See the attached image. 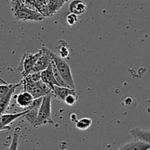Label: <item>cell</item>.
<instances>
[{"label":"cell","mask_w":150,"mask_h":150,"mask_svg":"<svg viewBox=\"0 0 150 150\" xmlns=\"http://www.w3.org/2000/svg\"><path fill=\"white\" fill-rule=\"evenodd\" d=\"M41 49H42V55L39 57L38 61H37L36 64H35V67H34L32 73H33V72L42 71H44L45 69H46L51 63V57H49V55L45 52V51L44 50V49L42 48V46L41 47Z\"/></svg>","instance_id":"30bf717a"},{"label":"cell","mask_w":150,"mask_h":150,"mask_svg":"<svg viewBox=\"0 0 150 150\" xmlns=\"http://www.w3.org/2000/svg\"><path fill=\"white\" fill-rule=\"evenodd\" d=\"M51 98L52 96H45L42 98L38 112V127L54 123L51 111Z\"/></svg>","instance_id":"277c9868"},{"label":"cell","mask_w":150,"mask_h":150,"mask_svg":"<svg viewBox=\"0 0 150 150\" xmlns=\"http://www.w3.org/2000/svg\"><path fill=\"white\" fill-rule=\"evenodd\" d=\"M11 129L10 126H4V125L2 124V123L0 121V131H3V130H10Z\"/></svg>","instance_id":"7402d4cb"},{"label":"cell","mask_w":150,"mask_h":150,"mask_svg":"<svg viewBox=\"0 0 150 150\" xmlns=\"http://www.w3.org/2000/svg\"><path fill=\"white\" fill-rule=\"evenodd\" d=\"M69 10L70 13L77 16H81L86 13L87 10V5L82 0H73L69 4Z\"/></svg>","instance_id":"8fae6325"},{"label":"cell","mask_w":150,"mask_h":150,"mask_svg":"<svg viewBox=\"0 0 150 150\" xmlns=\"http://www.w3.org/2000/svg\"><path fill=\"white\" fill-rule=\"evenodd\" d=\"M42 48L44 49L45 52L51 57V60L55 64L56 67L57 68L58 71H59L60 74L62 75L64 82L67 84V85L70 88H76L74 79H73V74H72L71 69H70V65L65 60V59L62 58L58 54L54 53V51H51L50 49H48L45 46H42Z\"/></svg>","instance_id":"6da1fadb"},{"label":"cell","mask_w":150,"mask_h":150,"mask_svg":"<svg viewBox=\"0 0 150 150\" xmlns=\"http://www.w3.org/2000/svg\"><path fill=\"white\" fill-rule=\"evenodd\" d=\"M28 112V110H24L23 111L20 112V113H10V114H2L0 116V121L2 123L3 125L4 126H10V124L13 123V121L16 120V119H19V118L24 116L26 113Z\"/></svg>","instance_id":"9a60e30c"},{"label":"cell","mask_w":150,"mask_h":150,"mask_svg":"<svg viewBox=\"0 0 150 150\" xmlns=\"http://www.w3.org/2000/svg\"><path fill=\"white\" fill-rule=\"evenodd\" d=\"M79 21V16L74 14V13H69L66 16V22L70 26H73L76 24Z\"/></svg>","instance_id":"44dd1931"},{"label":"cell","mask_w":150,"mask_h":150,"mask_svg":"<svg viewBox=\"0 0 150 150\" xmlns=\"http://www.w3.org/2000/svg\"><path fill=\"white\" fill-rule=\"evenodd\" d=\"M70 119H71L72 121L74 122V123H76V122H77V121L79 120V119H77V116H76V113H73V114L70 116Z\"/></svg>","instance_id":"603a6c76"},{"label":"cell","mask_w":150,"mask_h":150,"mask_svg":"<svg viewBox=\"0 0 150 150\" xmlns=\"http://www.w3.org/2000/svg\"><path fill=\"white\" fill-rule=\"evenodd\" d=\"M130 134L134 139L141 140L150 144V129H144L142 128H133Z\"/></svg>","instance_id":"7c38bea8"},{"label":"cell","mask_w":150,"mask_h":150,"mask_svg":"<svg viewBox=\"0 0 150 150\" xmlns=\"http://www.w3.org/2000/svg\"><path fill=\"white\" fill-rule=\"evenodd\" d=\"M42 98L43 97L35 99L32 104L28 107V112L23 116L26 119V121L35 128H38V112H39L40 107L41 103H42Z\"/></svg>","instance_id":"8992f818"},{"label":"cell","mask_w":150,"mask_h":150,"mask_svg":"<svg viewBox=\"0 0 150 150\" xmlns=\"http://www.w3.org/2000/svg\"><path fill=\"white\" fill-rule=\"evenodd\" d=\"M12 6L16 18L18 20L41 21L44 19L42 14L26 8L18 0H12Z\"/></svg>","instance_id":"3957f363"},{"label":"cell","mask_w":150,"mask_h":150,"mask_svg":"<svg viewBox=\"0 0 150 150\" xmlns=\"http://www.w3.org/2000/svg\"><path fill=\"white\" fill-rule=\"evenodd\" d=\"M42 49H40L38 52L35 53H25L23 55L19 66L18 67V70L21 72L23 76H27L29 74L32 73L34 67L36 64L37 61L39 57L42 55Z\"/></svg>","instance_id":"5b68a950"},{"label":"cell","mask_w":150,"mask_h":150,"mask_svg":"<svg viewBox=\"0 0 150 150\" xmlns=\"http://www.w3.org/2000/svg\"><path fill=\"white\" fill-rule=\"evenodd\" d=\"M78 99H79V95H78L77 93H76V94H69V95H67L65 97V99H64V101L68 106L74 107L76 104V103H77Z\"/></svg>","instance_id":"ffe728a7"},{"label":"cell","mask_w":150,"mask_h":150,"mask_svg":"<svg viewBox=\"0 0 150 150\" xmlns=\"http://www.w3.org/2000/svg\"><path fill=\"white\" fill-rule=\"evenodd\" d=\"M52 90L54 91V94L55 95V96H57L59 99L62 100V101H64L65 97L67 95H69V94L77 93L76 91V88L59 86V85H54L53 87Z\"/></svg>","instance_id":"4fadbf2b"},{"label":"cell","mask_w":150,"mask_h":150,"mask_svg":"<svg viewBox=\"0 0 150 150\" xmlns=\"http://www.w3.org/2000/svg\"><path fill=\"white\" fill-rule=\"evenodd\" d=\"M16 103L21 107H23L25 110L28 108L35 100V98L30 93L26 91L19 93L16 97Z\"/></svg>","instance_id":"ba28073f"},{"label":"cell","mask_w":150,"mask_h":150,"mask_svg":"<svg viewBox=\"0 0 150 150\" xmlns=\"http://www.w3.org/2000/svg\"><path fill=\"white\" fill-rule=\"evenodd\" d=\"M57 49L58 50V55L63 59H67L69 57V44L64 40H59L57 41Z\"/></svg>","instance_id":"2e32d148"},{"label":"cell","mask_w":150,"mask_h":150,"mask_svg":"<svg viewBox=\"0 0 150 150\" xmlns=\"http://www.w3.org/2000/svg\"><path fill=\"white\" fill-rule=\"evenodd\" d=\"M41 75V80L43 82H45L46 85L53 88L54 85H59L57 83V80H56L55 77H54V71H53L52 68V63L48 66V67L46 69L40 72Z\"/></svg>","instance_id":"9c48e42d"},{"label":"cell","mask_w":150,"mask_h":150,"mask_svg":"<svg viewBox=\"0 0 150 150\" xmlns=\"http://www.w3.org/2000/svg\"><path fill=\"white\" fill-rule=\"evenodd\" d=\"M22 85H23V91L30 93L33 97L35 99L44 97L45 96H55L52 88L48 85L40 80L38 82H29L24 79L21 80Z\"/></svg>","instance_id":"7a4b0ae2"},{"label":"cell","mask_w":150,"mask_h":150,"mask_svg":"<svg viewBox=\"0 0 150 150\" xmlns=\"http://www.w3.org/2000/svg\"><path fill=\"white\" fill-rule=\"evenodd\" d=\"M69 1V0H65V1Z\"/></svg>","instance_id":"d4e9b609"},{"label":"cell","mask_w":150,"mask_h":150,"mask_svg":"<svg viewBox=\"0 0 150 150\" xmlns=\"http://www.w3.org/2000/svg\"><path fill=\"white\" fill-rule=\"evenodd\" d=\"M122 147L125 150H149L150 144L141 140L134 139V141L127 143Z\"/></svg>","instance_id":"5bb4252c"},{"label":"cell","mask_w":150,"mask_h":150,"mask_svg":"<svg viewBox=\"0 0 150 150\" xmlns=\"http://www.w3.org/2000/svg\"><path fill=\"white\" fill-rule=\"evenodd\" d=\"M21 84V81L17 84H0V99L4 100L7 103H10L12 96L14 94L16 89Z\"/></svg>","instance_id":"52a82bcc"},{"label":"cell","mask_w":150,"mask_h":150,"mask_svg":"<svg viewBox=\"0 0 150 150\" xmlns=\"http://www.w3.org/2000/svg\"><path fill=\"white\" fill-rule=\"evenodd\" d=\"M59 1H61L62 3H63V4H64V2H66V1H65V0H59Z\"/></svg>","instance_id":"cb8c5ba5"},{"label":"cell","mask_w":150,"mask_h":150,"mask_svg":"<svg viewBox=\"0 0 150 150\" xmlns=\"http://www.w3.org/2000/svg\"><path fill=\"white\" fill-rule=\"evenodd\" d=\"M63 3L59 0H50L48 2V11L49 13H54L60 9V7L63 5Z\"/></svg>","instance_id":"d6986e66"},{"label":"cell","mask_w":150,"mask_h":150,"mask_svg":"<svg viewBox=\"0 0 150 150\" xmlns=\"http://www.w3.org/2000/svg\"><path fill=\"white\" fill-rule=\"evenodd\" d=\"M92 124V120L90 118L84 117L79 119L76 123V126L79 130L84 131L89 129Z\"/></svg>","instance_id":"e0dca14e"},{"label":"cell","mask_w":150,"mask_h":150,"mask_svg":"<svg viewBox=\"0 0 150 150\" xmlns=\"http://www.w3.org/2000/svg\"><path fill=\"white\" fill-rule=\"evenodd\" d=\"M21 133V128L16 127L14 129V132L13 134V138H12L11 144L9 146L7 150H18V143H19V138H20Z\"/></svg>","instance_id":"ac0fdd59"}]
</instances>
